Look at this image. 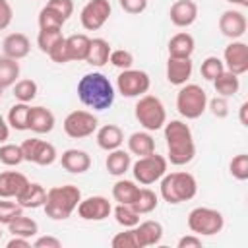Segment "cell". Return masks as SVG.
I'll use <instances>...</instances> for the list:
<instances>
[{"instance_id":"obj_19","label":"cell","mask_w":248,"mask_h":248,"mask_svg":"<svg viewBox=\"0 0 248 248\" xmlns=\"http://www.w3.org/2000/svg\"><path fill=\"white\" fill-rule=\"evenodd\" d=\"M27 176L17 170H4L0 172V198H17L23 188L27 186Z\"/></svg>"},{"instance_id":"obj_10","label":"cell","mask_w":248,"mask_h":248,"mask_svg":"<svg viewBox=\"0 0 248 248\" xmlns=\"http://www.w3.org/2000/svg\"><path fill=\"white\" fill-rule=\"evenodd\" d=\"M97 116L89 110H72L66 118H64V132L68 138L72 140H81L91 136L93 132H97Z\"/></svg>"},{"instance_id":"obj_22","label":"cell","mask_w":248,"mask_h":248,"mask_svg":"<svg viewBox=\"0 0 248 248\" xmlns=\"http://www.w3.org/2000/svg\"><path fill=\"white\" fill-rule=\"evenodd\" d=\"M46 200V190L45 186H41L39 182H27V186L23 188V192L16 198V202L23 207V209H37L43 207Z\"/></svg>"},{"instance_id":"obj_23","label":"cell","mask_w":248,"mask_h":248,"mask_svg":"<svg viewBox=\"0 0 248 248\" xmlns=\"http://www.w3.org/2000/svg\"><path fill=\"white\" fill-rule=\"evenodd\" d=\"M54 114L46 107H31L29 108V130L35 134H48L54 128Z\"/></svg>"},{"instance_id":"obj_34","label":"cell","mask_w":248,"mask_h":248,"mask_svg":"<svg viewBox=\"0 0 248 248\" xmlns=\"http://www.w3.org/2000/svg\"><path fill=\"white\" fill-rule=\"evenodd\" d=\"M19 78V62L8 56H0V87L6 89L14 85Z\"/></svg>"},{"instance_id":"obj_35","label":"cell","mask_w":248,"mask_h":248,"mask_svg":"<svg viewBox=\"0 0 248 248\" xmlns=\"http://www.w3.org/2000/svg\"><path fill=\"white\" fill-rule=\"evenodd\" d=\"M132 205H134V209H136L140 215H145V213H151L153 209H157L159 198H157V194H155L153 190H149V188H140L136 200L132 202Z\"/></svg>"},{"instance_id":"obj_53","label":"cell","mask_w":248,"mask_h":248,"mask_svg":"<svg viewBox=\"0 0 248 248\" xmlns=\"http://www.w3.org/2000/svg\"><path fill=\"white\" fill-rule=\"evenodd\" d=\"M8 248H31V238H23V236H12L6 244Z\"/></svg>"},{"instance_id":"obj_40","label":"cell","mask_w":248,"mask_h":248,"mask_svg":"<svg viewBox=\"0 0 248 248\" xmlns=\"http://www.w3.org/2000/svg\"><path fill=\"white\" fill-rule=\"evenodd\" d=\"M64 23H66V19L58 12H54L48 6L41 8V12H39V27L41 29H62Z\"/></svg>"},{"instance_id":"obj_15","label":"cell","mask_w":248,"mask_h":248,"mask_svg":"<svg viewBox=\"0 0 248 248\" xmlns=\"http://www.w3.org/2000/svg\"><path fill=\"white\" fill-rule=\"evenodd\" d=\"M246 27H248L246 16L240 10H225L219 16V31L227 39H232V41L240 39L246 33Z\"/></svg>"},{"instance_id":"obj_45","label":"cell","mask_w":248,"mask_h":248,"mask_svg":"<svg viewBox=\"0 0 248 248\" xmlns=\"http://www.w3.org/2000/svg\"><path fill=\"white\" fill-rule=\"evenodd\" d=\"M108 62L118 70H128L134 64V54L130 50H126V48H116V50H110Z\"/></svg>"},{"instance_id":"obj_6","label":"cell","mask_w":248,"mask_h":248,"mask_svg":"<svg viewBox=\"0 0 248 248\" xmlns=\"http://www.w3.org/2000/svg\"><path fill=\"white\" fill-rule=\"evenodd\" d=\"M207 93L198 83H184L176 93V110L186 120L200 118L207 108Z\"/></svg>"},{"instance_id":"obj_43","label":"cell","mask_w":248,"mask_h":248,"mask_svg":"<svg viewBox=\"0 0 248 248\" xmlns=\"http://www.w3.org/2000/svg\"><path fill=\"white\" fill-rule=\"evenodd\" d=\"M229 170L236 180H248V155L246 153L234 155L229 163Z\"/></svg>"},{"instance_id":"obj_7","label":"cell","mask_w":248,"mask_h":248,"mask_svg":"<svg viewBox=\"0 0 248 248\" xmlns=\"http://www.w3.org/2000/svg\"><path fill=\"white\" fill-rule=\"evenodd\" d=\"M225 227V217L213 207H194L188 213V229L198 236H213Z\"/></svg>"},{"instance_id":"obj_11","label":"cell","mask_w":248,"mask_h":248,"mask_svg":"<svg viewBox=\"0 0 248 248\" xmlns=\"http://www.w3.org/2000/svg\"><path fill=\"white\" fill-rule=\"evenodd\" d=\"M21 151H23V161H29V163H35V165H41V167H48L56 161L58 153H56V147L45 140H39V138H29L21 143Z\"/></svg>"},{"instance_id":"obj_49","label":"cell","mask_w":248,"mask_h":248,"mask_svg":"<svg viewBox=\"0 0 248 248\" xmlns=\"http://www.w3.org/2000/svg\"><path fill=\"white\" fill-rule=\"evenodd\" d=\"M118 4L126 14H132V16L141 14L147 8V0H118Z\"/></svg>"},{"instance_id":"obj_5","label":"cell","mask_w":248,"mask_h":248,"mask_svg":"<svg viewBox=\"0 0 248 248\" xmlns=\"http://www.w3.org/2000/svg\"><path fill=\"white\" fill-rule=\"evenodd\" d=\"M134 116L147 132H157L167 122V110L159 97L155 95H141L138 97V103L134 107Z\"/></svg>"},{"instance_id":"obj_54","label":"cell","mask_w":248,"mask_h":248,"mask_svg":"<svg viewBox=\"0 0 248 248\" xmlns=\"http://www.w3.org/2000/svg\"><path fill=\"white\" fill-rule=\"evenodd\" d=\"M8 138H10V124H8V120H4V116L0 114V143H6Z\"/></svg>"},{"instance_id":"obj_57","label":"cell","mask_w":248,"mask_h":248,"mask_svg":"<svg viewBox=\"0 0 248 248\" xmlns=\"http://www.w3.org/2000/svg\"><path fill=\"white\" fill-rule=\"evenodd\" d=\"M0 240H2V225H0Z\"/></svg>"},{"instance_id":"obj_33","label":"cell","mask_w":248,"mask_h":248,"mask_svg":"<svg viewBox=\"0 0 248 248\" xmlns=\"http://www.w3.org/2000/svg\"><path fill=\"white\" fill-rule=\"evenodd\" d=\"M8 231L12 232V236H23V238H31L39 232V225L35 219L31 217H25V215H19L16 217L10 225H8Z\"/></svg>"},{"instance_id":"obj_4","label":"cell","mask_w":248,"mask_h":248,"mask_svg":"<svg viewBox=\"0 0 248 248\" xmlns=\"http://www.w3.org/2000/svg\"><path fill=\"white\" fill-rule=\"evenodd\" d=\"M161 198L167 203H182L192 200L198 194V182L196 176L186 172V170H176V172H165L161 178Z\"/></svg>"},{"instance_id":"obj_47","label":"cell","mask_w":248,"mask_h":248,"mask_svg":"<svg viewBox=\"0 0 248 248\" xmlns=\"http://www.w3.org/2000/svg\"><path fill=\"white\" fill-rule=\"evenodd\" d=\"M48 58H50L52 62H56V64H66V62H70V54H68V46H66V37H64L60 43H56V45L52 46V50L48 52Z\"/></svg>"},{"instance_id":"obj_9","label":"cell","mask_w":248,"mask_h":248,"mask_svg":"<svg viewBox=\"0 0 248 248\" xmlns=\"http://www.w3.org/2000/svg\"><path fill=\"white\" fill-rule=\"evenodd\" d=\"M149 85H151V79H149L147 72H143V70L128 68V70H122L120 76L116 78V89L126 99L145 95L149 91Z\"/></svg>"},{"instance_id":"obj_56","label":"cell","mask_w":248,"mask_h":248,"mask_svg":"<svg viewBox=\"0 0 248 248\" xmlns=\"http://www.w3.org/2000/svg\"><path fill=\"white\" fill-rule=\"evenodd\" d=\"M232 6H240V8H248V0H227Z\"/></svg>"},{"instance_id":"obj_50","label":"cell","mask_w":248,"mask_h":248,"mask_svg":"<svg viewBox=\"0 0 248 248\" xmlns=\"http://www.w3.org/2000/svg\"><path fill=\"white\" fill-rule=\"evenodd\" d=\"M14 19V10L8 0H0V31L8 29Z\"/></svg>"},{"instance_id":"obj_55","label":"cell","mask_w":248,"mask_h":248,"mask_svg":"<svg viewBox=\"0 0 248 248\" xmlns=\"http://www.w3.org/2000/svg\"><path fill=\"white\" fill-rule=\"evenodd\" d=\"M246 110H248V103L244 101V103L240 105V124H242V126H248V118H246Z\"/></svg>"},{"instance_id":"obj_3","label":"cell","mask_w":248,"mask_h":248,"mask_svg":"<svg viewBox=\"0 0 248 248\" xmlns=\"http://www.w3.org/2000/svg\"><path fill=\"white\" fill-rule=\"evenodd\" d=\"M79 200H81V190L78 186L74 184L52 186L50 190H46V200L43 207H45L46 217L54 221H64L74 213Z\"/></svg>"},{"instance_id":"obj_25","label":"cell","mask_w":248,"mask_h":248,"mask_svg":"<svg viewBox=\"0 0 248 248\" xmlns=\"http://www.w3.org/2000/svg\"><path fill=\"white\" fill-rule=\"evenodd\" d=\"M97 145L105 151H112V149H118L124 141V132L120 126L116 124H105L97 130Z\"/></svg>"},{"instance_id":"obj_28","label":"cell","mask_w":248,"mask_h":248,"mask_svg":"<svg viewBox=\"0 0 248 248\" xmlns=\"http://www.w3.org/2000/svg\"><path fill=\"white\" fill-rule=\"evenodd\" d=\"M128 151L132 155H138V157H143V155L153 153L155 151V140H153V136L147 130L130 134V138H128Z\"/></svg>"},{"instance_id":"obj_37","label":"cell","mask_w":248,"mask_h":248,"mask_svg":"<svg viewBox=\"0 0 248 248\" xmlns=\"http://www.w3.org/2000/svg\"><path fill=\"white\" fill-rule=\"evenodd\" d=\"M37 91H39L37 83H35L33 79H29V78L19 79V81L14 83V97H16L19 103H31V101L37 97Z\"/></svg>"},{"instance_id":"obj_58","label":"cell","mask_w":248,"mask_h":248,"mask_svg":"<svg viewBox=\"0 0 248 248\" xmlns=\"http://www.w3.org/2000/svg\"><path fill=\"white\" fill-rule=\"evenodd\" d=\"M0 97H2V87H0Z\"/></svg>"},{"instance_id":"obj_18","label":"cell","mask_w":248,"mask_h":248,"mask_svg":"<svg viewBox=\"0 0 248 248\" xmlns=\"http://www.w3.org/2000/svg\"><path fill=\"white\" fill-rule=\"evenodd\" d=\"M192 70H194V64H192V58H172L169 56L167 60V79L170 85H184L190 76H192Z\"/></svg>"},{"instance_id":"obj_42","label":"cell","mask_w":248,"mask_h":248,"mask_svg":"<svg viewBox=\"0 0 248 248\" xmlns=\"http://www.w3.org/2000/svg\"><path fill=\"white\" fill-rule=\"evenodd\" d=\"M223 70H225V64H223V60H221V58H217V56H207V58L202 62L200 74H202V78H203V79L213 81V79H215Z\"/></svg>"},{"instance_id":"obj_21","label":"cell","mask_w":248,"mask_h":248,"mask_svg":"<svg viewBox=\"0 0 248 248\" xmlns=\"http://www.w3.org/2000/svg\"><path fill=\"white\" fill-rule=\"evenodd\" d=\"M134 231H136L140 248L157 246L163 238V225L159 221H141L134 227Z\"/></svg>"},{"instance_id":"obj_52","label":"cell","mask_w":248,"mask_h":248,"mask_svg":"<svg viewBox=\"0 0 248 248\" xmlns=\"http://www.w3.org/2000/svg\"><path fill=\"white\" fill-rule=\"evenodd\" d=\"M35 248H60L62 242L56 238V236H39L35 242H33Z\"/></svg>"},{"instance_id":"obj_2","label":"cell","mask_w":248,"mask_h":248,"mask_svg":"<svg viewBox=\"0 0 248 248\" xmlns=\"http://www.w3.org/2000/svg\"><path fill=\"white\" fill-rule=\"evenodd\" d=\"M114 85L101 72H89L78 81L79 101L93 110H107L114 103Z\"/></svg>"},{"instance_id":"obj_8","label":"cell","mask_w":248,"mask_h":248,"mask_svg":"<svg viewBox=\"0 0 248 248\" xmlns=\"http://www.w3.org/2000/svg\"><path fill=\"white\" fill-rule=\"evenodd\" d=\"M167 165H169V161L155 151L149 155L138 157V161L132 165L134 180L143 184V186H149V184L163 178V174L167 172Z\"/></svg>"},{"instance_id":"obj_30","label":"cell","mask_w":248,"mask_h":248,"mask_svg":"<svg viewBox=\"0 0 248 248\" xmlns=\"http://www.w3.org/2000/svg\"><path fill=\"white\" fill-rule=\"evenodd\" d=\"M89 43L91 39L85 35V33H76V35H70L66 39V46H68V54H70V60H85L87 56V50H89Z\"/></svg>"},{"instance_id":"obj_48","label":"cell","mask_w":248,"mask_h":248,"mask_svg":"<svg viewBox=\"0 0 248 248\" xmlns=\"http://www.w3.org/2000/svg\"><path fill=\"white\" fill-rule=\"evenodd\" d=\"M46 6L58 12L64 19H70V16L74 14V0H48Z\"/></svg>"},{"instance_id":"obj_20","label":"cell","mask_w":248,"mask_h":248,"mask_svg":"<svg viewBox=\"0 0 248 248\" xmlns=\"http://www.w3.org/2000/svg\"><path fill=\"white\" fill-rule=\"evenodd\" d=\"M29 50H31V41L25 33H10L2 41V52L8 58L21 60L29 54Z\"/></svg>"},{"instance_id":"obj_12","label":"cell","mask_w":248,"mask_h":248,"mask_svg":"<svg viewBox=\"0 0 248 248\" xmlns=\"http://www.w3.org/2000/svg\"><path fill=\"white\" fill-rule=\"evenodd\" d=\"M110 12H112V8H110V2L108 0H89L81 8V14H79L81 27L87 29V31L101 29L108 21Z\"/></svg>"},{"instance_id":"obj_46","label":"cell","mask_w":248,"mask_h":248,"mask_svg":"<svg viewBox=\"0 0 248 248\" xmlns=\"http://www.w3.org/2000/svg\"><path fill=\"white\" fill-rule=\"evenodd\" d=\"M207 107H209V110H211V114L215 118H227L229 116V101H227V97L217 95L211 101H207Z\"/></svg>"},{"instance_id":"obj_1","label":"cell","mask_w":248,"mask_h":248,"mask_svg":"<svg viewBox=\"0 0 248 248\" xmlns=\"http://www.w3.org/2000/svg\"><path fill=\"white\" fill-rule=\"evenodd\" d=\"M165 141H167V161H170L176 167L188 165L196 155V143L192 130L182 120H170L165 122Z\"/></svg>"},{"instance_id":"obj_26","label":"cell","mask_w":248,"mask_h":248,"mask_svg":"<svg viewBox=\"0 0 248 248\" xmlns=\"http://www.w3.org/2000/svg\"><path fill=\"white\" fill-rule=\"evenodd\" d=\"M105 167H107L108 174H112V176H124L130 170V167H132V155L128 151L120 149V147L118 149H112L107 155Z\"/></svg>"},{"instance_id":"obj_38","label":"cell","mask_w":248,"mask_h":248,"mask_svg":"<svg viewBox=\"0 0 248 248\" xmlns=\"http://www.w3.org/2000/svg\"><path fill=\"white\" fill-rule=\"evenodd\" d=\"M62 39H64L62 29H41L39 35H37V46H39L41 52L48 54L52 50V46L56 43H60Z\"/></svg>"},{"instance_id":"obj_27","label":"cell","mask_w":248,"mask_h":248,"mask_svg":"<svg viewBox=\"0 0 248 248\" xmlns=\"http://www.w3.org/2000/svg\"><path fill=\"white\" fill-rule=\"evenodd\" d=\"M110 45L107 39L103 37H95L91 39L89 43V50H87V56H85V62L95 66V68H101L108 62V56H110Z\"/></svg>"},{"instance_id":"obj_44","label":"cell","mask_w":248,"mask_h":248,"mask_svg":"<svg viewBox=\"0 0 248 248\" xmlns=\"http://www.w3.org/2000/svg\"><path fill=\"white\" fill-rule=\"evenodd\" d=\"M110 244H112V248H140L134 227L126 229L124 232L114 234V236H112V240H110Z\"/></svg>"},{"instance_id":"obj_31","label":"cell","mask_w":248,"mask_h":248,"mask_svg":"<svg viewBox=\"0 0 248 248\" xmlns=\"http://www.w3.org/2000/svg\"><path fill=\"white\" fill-rule=\"evenodd\" d=\"M29 108L31 107L27 103H16L14 107H10V112H8L10 128H14L17 132L29 130Z\"/></svg>"},{"instance_id":"obj_16","label":"cell","mask_w":248,"mask_h":248,"mask_svg":"<svg viewBox=\"0 0 248 248\" xmlns=\"http://www.w3.org/2000/svg\"><path fill=\"white\" fill-rule=\"evenodd\" d=\"M169 17L174 27H190L198 19V4L194 0H176L169 10Z\"/></svg>"},{"instance_id":"obj_24","label":"cell","mask_w":248,"mask_h":248,"mask_svg":"<svg viewBox=\"0 0 248 248\" xmlns=\"http://www.w3.org/2000/svg\"><path fill=\"white\" fill-rule=\"evenodd\" d=\"M167 48H169V56H172V58H190L194 54L196 41H194V37L190 33L180 31V33L170 37Z\"/></svg>"},{"instance_id":"obj_32","label":"cell","mask_w":248,"mask_h":248,"mask_svg":"<svg viewBox=\"0 0 248 248\" xmlns=\"http://www.w3.org/2000/svg\"><path fill=\"white\" fill-rule=\"evenodd\" d=\"M138 190H140V186L134 180L120 178L112 186V198L118 203H132L136 200V196H138Z\"/></svg>"},{"instance_id":"obj_41","label":"cell","mask_w":248,"mask_h":248,"mask_svg":"<svg viewBox=\"0 0 248 248\" xmlns=\"http://www.w3.org/2000/svg\"><path fill=\"white\" fill-rule=\"evenodd\" d=\"M19 215H23V207L17 202H8L6 198H0V225H10Z\"/></svg>"},{"instance_id":"obj_36","label":"cell","mask_w":248,"mask_h":248,"mask_svg":"<svg viewBox=\"0 0 248 248\" xmlns=\"http://www.w3.org/2000/svg\"><path fill=\"white\" fill-rule=\"evenodd\" d=\"M112 213H114L116 223H118L120 227H124V229L136 227V225L140 223V213L134 209L132 203H118V205L112 209Z\"/></svg>"},{"instance_id":"obj_39","label":"cell","mask_w":248,"mask_h":248,"mask_svg":"<svg viewBox=\"0 0 248 248\" xmlns=\"http://www.w3.org/2000/svg\"><path fill=\"white\" fill-rule=\"evenodd\" d=\"M0 163L6 167H17L23 163V151L21 145L16 143H2L0 145Z\"/></svg>"},{"instance_id":"obj_17","label":"cell","mask_w":248,"mask_h":248,"mask_svg":"<svg viewBox=\"0 0 248 248\" xmlns=\"http://www.w3.org/2000/svg\"><path fill=\"white\" fill-rule=\"evenodd\" d=\"M60 165H62L64 170H68L72 174H83L91 167V157H89L87 151L72 147V149H66L60 155Z\"/></svg>"},{"instance_id":"obj_13","label":"cell","mask_w":248,"mask_h":248,"mask_svg":"<svg viewBox=\"0 0 248 248\" xmlns=\"http://www.w3.org/2000/svg\"><path fill=\"white\" fill-rule=\"evenodd\" d=\"M223 64H225V70L236 76L246 74L248 72V45L238 39L229 43L223 50Z\"/></svg>"},{"instance_id":"obj_14","label":"cell","mask_w":248,"mask_h":248,"mask_svg":"<svg viewBox=\"0 0 248 248\" xmlns=\"http://www.w3.org/2000/svg\"><path fill=\"white\" fill-rule=\"evenodd\" d=\"M76 209L83 221H105L112 213V205L105 196H89L79 200Z\"/></svg>"},{"instance_id":"obj_51","label":"cell","mask_w":248,"mask_h":248,"mask_svg":"<svg viewBox=\"0 0 248 248\" xmlns=\"http://www.w3.org/2000/svg\"><path fill=\"white\" fill-rule=\"evenodd\" d=\"M176 246L178 248H200L202 246V236H198V234H184V236H180L178 238V242H176Z\"/></svg>"},{"instance_id":"obj_29","label":"cell","mask_w":248,"mask_h":248,"mask_svg":"<svg viewBox=\"0 0 248 248\" xmlns=\"http://www.w3.org/2000/svg\"><path fill=\"white\" fill-rule=\"evenodd\" d=\"M213 87L215 91L221 95V97H234L240 89V79L236 74L229 72V70H223L215 79H213Z\"/></svg>"}]
</instances>
